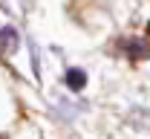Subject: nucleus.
Listing matches in <instances>:
<instances>
[{
    "instance_id": "3",
    "label": "nucleus",
    "mask_w": 150,
    "mask_h": 139,
    "mask_svg": "<svg viewBox=\"0 0 150 139\" xmlns=\"http://www.w3.org/2000/svg\"><path fill=\"white\" fill-rule=\"evenodd\" d=\"M67 84H69L72 90H81V87L87 84V76H84L81 70H69V73H67Z\"/></svg>"
},
{
    "instance_id": "1",
    "label": "nucleus",
    "mask_w": 150,
    "mask_h": 139,
    "mask_svg": "<svg viewBox=\"0 0 150 139\" xmlns=\"http://www.w3.org/2000/svg\"><path fill=\"white\" fill-rule=\"evenodd\" d=\"M15 46H18V32L15 29H3L0 32V49H3V55L15 52Z\"/></svg>"
},
{
    "instance_id": "4",
    "label": "nucleus",
    "mask_w": 150,
    "mask_h": 139,
    "mask_svg": "<svg viewBox=\"0 0 150 139\" xmlns=\"http://www.w3.org/2000/svg\"><path fill=\"white\" fill-rule=\"evenodd\" d=\"M0 139H3V136H0Z\"/></svg>"
},
{
    "instance_id": "2",
    "label": "nucleus",
    "mask_w": 150,
    "mask_h": 139,
    "mask_svg": "<svg viewBox=\"0 0 150 139\" xmlns=\"http://www.w3.org/2000/svg\"><path fill=\"white\" fill-rule=\"evenodd\" d=\"M124 49H127L130 55H136V58H150V46H147V43H139V41H127V43H124Z\"/></svg>"
}]
</instances>
